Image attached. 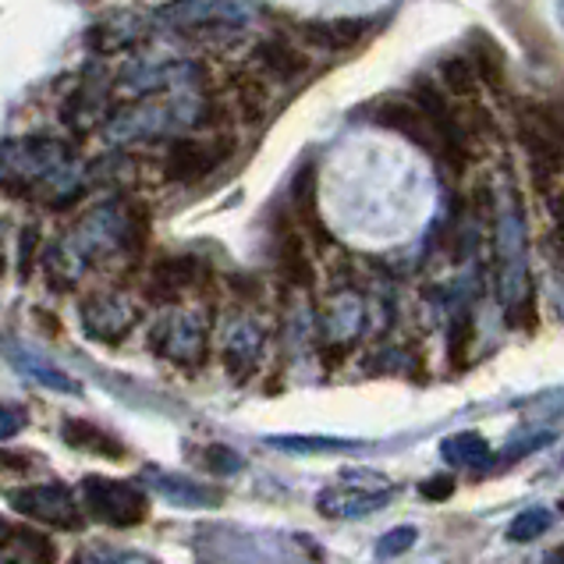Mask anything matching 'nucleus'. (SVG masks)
<instances>
[{
  "label": "nucleus",
  "mask_w": 564,
  "mask_h": 564,
  "mask_svg": "<svg viewBox=\"0 0 564 564\" xmlns=\"http://www.w3.org/2000/svg\"><path fill=\"white\" fill-rule=\"evenodd\" d=\"M494 260H497V288L511 324L533 327L536 292H533V267H529V231L519 192L511 185L494 199Z\"/></svg>",
  "instance_id": "obj_1"
},
{
  "label": "nucleus",
  "mask_w": 564,
  "mask_h": 564,
  "mask_svg": "<svg viewBox=\"0 0 564 564\" xmlns=\"http://www.w3.org/2000/svg\"><path fill=\"white\" fill-rule=\"evenodd\" d=\"M391 497H394V482L387 476L369 469H348L316 497V508L327 519H362V514L391 505Z\"/></svg>",
  "instance_id": "obj_2"
},
{
  "label": "nucleus",
  "mask_w": 564,
  "mask_h": 564,
  "mask_svg": "<svg viewBox=\"0 0 564 564\" xmlns=\"http://www.w3.org/2000/svg\"><path fill=\"white\" fill-rule=\"evenodd\" d=\"M519 135L525 142L529 167L540 185L554 182L564 167V121L543 104H522L519 110Z\"/></svg>",
  "instance_id": "obj_3"
},
{
  "label": "nucleus",
  "mask_w": 564,
  "mask_h": 564,
  "mask_svg": "<svg viewBox=\"0 0 564 564\" xmlns=\"http://www.w3.org/2000/svg\"><path fill=\"white\" fill-rule=\"evenodd\" d=\"M83 508L93 514L96 522L128 529L147 522L150 514V497L139 482L128 479H104V476H89L83 479Z\"/></svg>",
  "instance_id": "obj_4"
},
{
  "label": "nucleus",
  "mask_w": 564,
  "mask_h": 564,
  "mask_svg": "<svg viewBox=\"0 0 564 564\" xmlns=\"http://www.w3.org/2000/svg\"><path fill=\"white\" fill-rule=\"evenodd\" d=\"M11 508L25 514V519L64 529V533L83 525V508H78L75 494L64 482H40V487H25L19 494H11Z\"/></svg>",
  "instance_id": "obj_5"
},
{
  "label": "nucleus",
  "mask_w": 564,
  "mask_h": 564,
  "mask_svg": "<svg viewBox=\"0 0 564 564\" xmlns=\"http://www.w3.org/2000/svg\"><path fill=\"white\" fill-rule=\"evenodd\" d=\"M412 100L423 107V115L433 124V132L441 135L444 156L451 160V167L462 171L465 160H469V139H465V128H462L458 115L451 110V100L441 89H433L430 83H415L412 86Z\"/></svg>",
  "instance_id": "obj_6"
},
{
  "label": "nucleus",
  "mask_w": 564,
  "mask_h": 564,
  "mask_svg": "<svg viewBox=\"0 0 564 564\" xmlns=\"http://www.w3.org/2000/svg\"><path fill=\"white\" fill-rule=\"evenodd\" d=\"M135 316H139L135 302L121 292H100L83 302V327L89 337L104 345H118L135 327Z\"/></svg>",
  "instance_id": "obj_7"
},
{
  "label": "nucleus",
  "mask_w": 564,
  "mask_h": 564,
  "mask_svg": "<svg viewBox=\"0 0 564 564\" xmlns=\"http://www.w3.org/2000/svg\"><path fill=\"white\" fill-rule=\"evenodd\" d=\"M224 156H228V142L174 139L164 160V174L171 182H199L224 164Z\"/></svg>",
  "instance_id": "obj_8"
},
{
  "label": "nucleus",
  "mask_w": 564,
  "mask_h": 564,
  "mask_svg": "<svg viewBox=\"0 0 564 564\" xmlns=\"http://www.w3.org/2000/svg\"><path fill=\"white\" fill-rule=\"evenodd\" d=\"M377 121L387 124V128H398L401 135H409V139L415 142V147L430 150L433 156H444V142H441V135L433 132V124L426 121L423 107H419L415 100H412V104H405V100H387V104H380V107H377Z\"/></svg>",
  "instance_id": "obj_9"
},
{
  "label": "nucleus",
  "mask_w": 564,
  "mask_h": 564,
  "mask_svg": "<svg viewBox=\"0 0 564 564\" xmlns=\"http://www.w3.org/2000/svg\"><path fill=\"white\" fill-rule=\"evenodd\" d=\"M156 334H164V356L174 362H199L206 348V324L196 319V313H178L160 324Z\"/></svg>",
  "instance_id": "obj_10"
},
{
  "label": "nucleus",
  "mask_w": 564,
  "mask_h": 564,
  "mask_svg": "<svg viewBox=\"0 0 564 564\" xmlns=\"http://www.w3.org/2000/svg\"><path fill=\"white\" fill-rule=\"evenodd\" d=\"M164 19L178 29H206L217 22H235L241 19V11L228 0H178L171 11H164Z\"/></svg>",
  "instance_id": "obj_11"
},
{
  "label": "nucleus",
  "mask_w": 564,
  "mask_h": 564,
  "mask_svg": "<svg viewBox=\"0 0 564 564\" xmlns=\"http://www.w3.org/2000/svg\"><path fill=\"white\" fill-rule=\"evenodd\" d=\"M61 437L68 441L75 451H89V455H100L110 462H121L128 455V447L115 437V433L93 426V423H83V419H64Z\"/></svg>",
  "instance_id": "obj_12"
},
{
  "label": "nucleus",
  "mask_w": 564,
  "mask_h": 564,
  "mask_svg": "<svg viewBox=\"0 0 564 564\" xmlns=\"http://www.w3.org/2000/svg\"><path fill=\"white\" fill-rule=\"evenodd\" d=\"M0 557L40 564V561H54L57 551H54V543H46V536L32 533V529L4 522V525H0Z\"/></svg>",
  "instance_id": "obj_13"
},
{
  "label": "nucleus",
  "mask_w": 564,
  "mask_h": 564,
  "mask_svg": "<svg viewBox=\"0 0 564 564\" xmlns=\"http://www.w3.org/2000/svg\"><path fill=\"white\" fill-rule=\"evenodd\" d=\"M199 278H203V263L196 260V256H171V260L156 263L150 288L156 295L174 299V295L188 292V288H196Z\"/></svg>",
  "instance_id": "obj_14"
},
{
  "label": "nucleus",
  "mask_w": 564,
  "mask_h": 564,
  "mask_svg": "<svg viewBox=\"0 0 564 564\" xmlns=\"http://www.w3.org/2000/svg\"><path fill=\"white\" fill-rule=\"evenodd\" d=\"M256 61H263V68H270L281 83H295L299 75L310 72V61H305L292 43H284L281 36H270L256 46Z\"/></svg>",
  "instance_id": "obj_15"
},
{
  "label": "nucleus",
  "mask_w": 564,
  "mask_h": 564,
  "mask_svg": "<svg viewBox=\"0 0 564 564\" xmlns=\"http://www.w3.org/2000/svg\"><path fill=\"white\" fill-rule=\"evenodd\" d=\"M302 36L319 51H348L366 36V22L359 19H341V22H313L302 29Z\"/></svg>",
  "instance_id": "obj_16"
},
{
  "label": "nucleus",
  "mask_w": 564,
  "mask_h": 564,
  "mask_svg": "<svg viewBox=\"0 0 564 564\" xmlns=\"http://www.w3.org/2000/svg\"><path fill=\"white\" fill-rule=\"evenodd\" d=\"M153 482H156V490L167 497V501L174 505H185V508H217L220 505V494L217 490H206L199 487V482H192V479H182V476H164V473H156L150 469Z\"/></svg>",
  "instance_id": "obj_17"
},
{
  "label": "nucleus",
  "mask_w": 564,
  "mask_h": 564,
  "mask_svg": "<svg viewBox=\"0 0 564 564\" xmlns=\"http://www.w3.org/2000/svg\"><path fill=\"white\" fill-rule=\"evenodd\" d=\"M281 273L288 284L295 288H310L313 284V267H310V252H305V238L299 231H288L281 241Z\"/></svg>",
  "instance_id": "obj_18"
},
{
  "label": "nucleus",
  "mask_w": 564,
  "mask_h": 564,
  "mask_svg": "<svg viewBox=\"0 0 564 564\" xmlns=\"http://www.w3.org/2000/svg\"><path fill=\"white\" fill-rule=\"evenodd\" d=\"M441 78H444V86H447L451 96H473L482 86V75L476 68V61L462 57V54L441 61Z\"/></svg>",
  "instance_id": "obj_19"
},
{
  "label": "nucleus",
  "mask_w": 564,
  "mask_h": 564,
  "mask_svg": "<svg viewBox=\"0 0 564 564\" xmlns=\"http://www.w3.org/2000/svg\"><path fill=\"white\" fill-rule=\"evenodd\" d=\"M256 348H260V330L249 327V324H241V327H235V330H231L228 348H224V359H228V366H231L235 373L241 377V373H246V369L252 366Z\"/></svg>",
  "instance_id": "obj_20"
},
{
  "label": "nucleus",
  "mask_w": 564,
  "mask_h": 564,
  "mask_svg": "<svg viewBox=\"0 0 564 564\" xmlns=\"http://www.w3.org/2000/svg\"><path fill=\"white\" fill-rule=\"evenodd\" d=\"M444 458L447 462H458V465H482L490 458V444L479 437V433H455L441 444Z\"/></svg>",
  "instance_id": "obj_21"
},
{
  "label": "nucleus",
  "mask_w": 564,
  "mask_h": 564,
  "mask_svg": "<svg viewBox=\"0 0 564 564\" xmlns=\"http://www.w3.org/2000/svg\"><path fill=\"white\" fill-rule=\"evenodd\" d=\"M11 359L19 362L32 380H40L43 387H54V391H64V394H78V391H83V387H78L72 377H64L57 366H46L36 356H19V351H11Z\"/></svg>",
  "instance_id": "obj_22"
},
{
  "label": "nucleus",
  "mask_w": 564,
  "mask_h": 564,
  "mask_svg": "<svg viewBox=\"0 0 564 564\" xmlns=\"http://www.w3.org/2000/svg\"><path fill=\"white\" fill-rule=\"evenodd\" d=\"M554 525V514L546 508H525L522 514H514L508 525V540L511 543H533L536 536H543L546 529Z\"/></svg>",
  "instance_id": "obj_23"
},
{
  "label": "nucleus",
  "mask_w": 564,
  "mask_h": 564,
  "mask_svg": "<svg viewBox=\"0 0 564 564\" xmlns=\"http://www.w3.org/2000/svg\"><path fill=\"white\" fill-rule=\"evenodd\" d=\"M473 337H476V319H473L469 313H458L455 319H451L447 351H451V362H455V369H462V366H465V359H469Z\"/></svg>",
  "instance_id": "obj_24"
},
{
  "label": "nucleus",
  "mask_w": 564,
  "mask_h": 564,
  "mask_svg": "<svg viewBox=\"0 0 564 564\" xmlns=\"http://www.w3.org/2000/svg\"><path fill=\"white\" fill-rule=\"evenodd\" d=\"M476 51H479V61H476V68L482 75V83H487L490 89H501L505 83V61H501V51L487 40V36H476Z\"/></svg>",
  "instance_id": "obj_25"
},
{
  "label": "nucleus",
  "mask_w": 564,
  "mask_h": 564,
  "mask_svg": "<svg viewBox=\"0 0 564 564\" xmlns=\"http://www.w3.org/2000/svg\"><path fill=\"white\" fill-rule=\"evenodd\" d=\"M273 447L284 451H310V455H327V451H351L356 441H330V437H270Z\"/></svg>",
  "instance_id": "obj_26"
},
{
  "label": "nucleus",
  "mask_w": 564,
  "mask_h": 564,
  "mask_svg": "<svg viewBox=\"0 0 564 564\" xmlns=\"http://www.w3.org/2000/svg\"><path fill=\"white\" fill-rule=\"evenodd\" d=\"M206 465H209V469H214L217 476H235V473L246 469V462H241L238 451L224 447V444L206 447Z\"/></svg>",
  "instance_id": "obj_27"
},
{
  "label": "nucleus",
  "mask_w": 564,
  "mask_h": 564,
  "mask_svg": "<svg viewBox=\"0 0 564 564\" xmlns=\"http://www.w3.org/2000/svg\"><path fill=\"white\" fill-rule=\"evenodd\" d=\"M412 543H415V529H412V525H401V529H394V533L380 536V543H377V557H394V554H405Z\"/></svg>",
  "instance_id": "obj_28"
},
{
  "label": "nucleus",
  "mask_w": 564,
  "mask_h": 564,
  "mask_svg": "<svg viewBox=\"0 0 564 564\" xmlns=\"http://www.w3.org/2000/svg\"><path fill=\"white\" fill-rule=\"evenodd\" d=\"M419 494H423L426 501H447V497L455 494V479H451V476H430L423 487H419Z\"/></svg>",
  "instance_id": "obj_29"
},
{
  "label": "nucleus",
  "mask_w": 564,
  "mask_h": 564,
  "mask_svg": "<svg viewBox=\"0 0 564 564\" xmlns=\"http://www.w3.org/2000/svg\"><path fill=\"white\" fill-rule=\"evenodd\" d=\"M29 423V415L25 412H19V409H11V405H4V423H0V433L11 441L14 433H19V426H25Z\"/></svg>",
  "instance_id": "obj_30"
}]
</instances>
